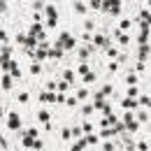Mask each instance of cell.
Segmentation results:
<instances>
[{"mask_svg":"<svg viewBox=\"0 0 151 151\" xmlns=\"http://www.w3.org/2000/svg\"><path fill=\"white\" fill-rule=\"evenodd\" d=\"M54 47H60V49H75V47H77V40L72 37L70 33H60Z\"/></svg>","mask_w":151,"mask_h":151,"instance_id":"cell-1","label":"cell"},{"mask_svg":"<svg viewBox=\"0 0 151 151\" xmlns=\"http://www.w3.org/2000/svg\"><path fill=\"white\" fill-rule=\"evenodd\" d=\"M44 14H47V28H56L58 26V12L54 5H47L44 7Z\"/></svg>","mask_w":151,"mask_h":151,"instance_id":"cell-2","label":"cell"},{"mask_svg":"<svg viewBox=\"0 0 151 151\" xmlns=\"http://www.w3.org/2000/svg\"><path fill=\"white\" fill-rule=\"evenodd\" d=\"M7 128L9 130H19L21 128V116L17 112H9V116H7Z\"/></svg>","mask_w":151,"mask_h":151,"instance_id":"cell-3","label":"cell"},{"mask_svg":"<svg viewBox=\"0 0 151 151\" xmlns=\"http://www.w3.org/2000/svg\"><path fill=\"white\" fill-rule=\"evenodd\" d=\"M49 58H51V60H60V58H63V49H60V47L49 49Z\"/></svg>","mask_w":151,"mask_h":151,"instance_id":"cell-4","label":"cell"},{"mask_svg":"<svg viewBox=\"0 0 151 151\" xmlns=\"http://www.w3.org/2000/svg\"><path fill=\"white\" fill-rule=\"evenodd\" d=\"M121 105H123V109H128V112H130V109H135V107H137V100H132V98H126Z\"/></svg>","mask_w":151,"mask_h":151,"instance_id":"cell-5","label":"cell"},{"mask_svg":"<svg viewBox=\"0 0 151 151\" xmlns=\"http://www.w3.org/2000/svg\"><path fill=\"white\" fill-rule=\"evenodd\" d=\"M37 119L42 121V123H49V119H51L49 109H40V112H37Z\"/></svg>","mask_w":151,"mask_h":151,"instance_id":"cell-6","label":"cell"},{"mask_svg":"<svg viewBox=\"0 0 151 151\" xmlns=\"http://www.w3.org/2000/svg\"><path fill=\"white\" fill-rule=\"evenodd\" d=\"M147 58H149V47H147V44H139V60L144 63Z\"/></svg>","mask_w":151,"mask_h":151,"instance_id":"cell-7","label":"cell"},{"mask_svg":"<svg viewBox=\"0 0 151 151\" xmlns=\"http://www.w3.org/2000/svg\"><path fill=\"white\" fill-rule=\"evenodd\" d=\"M12 79H14L12 75H2V88H5V91L12 88Z\"/></svg>","mask_w":151,"mask_h":151,"instance_id":"cell-8","label":"cell"},{"mask_svg":"<svg viewBox=\"0 0 151 151\" xmlns=\"http://www.w3.org/2000/svg\"><path fill=\"white\" fill-rule=\"evenodd\" d=\"M116 40H119V44H123V47L130 42V37H128L126 33H121V30H116Z\"/></svg>","mask_w":151,"mask_h":151,"instance_id":"cell-9","label":"cell"},{"mask_svg":"<svg viewBox=\"0 0 151 151\" xmlns=\"http://www.w3.org/2000/svg\"><path fill=\"white\" fill-rule=\"evenodd\" d=\"M95 44H98V47H109V40L105 37V35H95Z\"/></svg>","mask_w":151,"mask_h":151,"instance_id":"cell-10","label":"cell"},{"mask_svg":"<svg viewBox=\"0 0 151 151\" xmlns=\"http://www.w3.org/2000/svg\"><path fill=\"white\" fill-rule=\"evenodd\" d=\"M137 81H139V77L135 75V72H130V75L126 77V84H128V86H137Z\"/></svg>","mask_w":151,"mask_h":151,"instance_id":"cell-11","label":"cell"},{"mask_svg":"<svg viewBox=\"0 0 151 151\" xmlns=\"http://www.w3.org/2000/svg\"><path fill=\"white\" fill-rule=\"evenodd\" d=\"M0 56L9 58V56H12V47H9V44H2V47H0Z\"/></svg>","mask_w":151,"mask_h":151,"instance_id":"cell-12","label":"cell"},{"mask_svg":"<svg viewBox=\"0 0 151 151\" xmlns=\"http://www.w3.org/2000/svg\"><path fill=\"white\" fill-rule=\"evenodd\" d=\"M135 116H137V121H139V123H147V121H149V112H144V109H139Z\"/></svg>","mask_w":151,"mask_h":151,"instance_id":"cell-13","label":"cell"},{"mask_svg":"<svg viewBox=\"0 0 151 151\" xmlns=\"http://www.w3.org/2000/svg\"><path fill=\"white\" fill-rule=\"evenodd\" d=\"M126 95H128V98H132V100H137V95H139V88H137V86H130Z\"/></svg>","mask_w":151,"mask_h":151,"instance_id":"cell-14","label":"cell"},{"mask_svg":"<svg viewBox=\"0 0 151 151\" xmlns=\"http://www.w3.org/2000/svg\"><path fill=\"white\" fill-rule=\"evenodd\" d=\"M63 79H65L68 84H72V81H75V72H72V70H65V72H63Z\"/></svg>","mask_w":151,"mask_h":151,"instance_id":"cell-15","label":"cell"},{"mask_svg":"<svg viewBox=\"0 0 151 151\" xmlns=\"http://www.w3.org/2000/svg\"><path fill=\"white\" fill-rule=\"evenodd\" d=\"M40 72H42V68H40V63H37V60H33V65H30V75H35V77H37Z\"/></svg>","mask_w":151,"mask_h":151,"instance_id":"cell-16","label":"cell"},{"mask_svg":"<svg viewBox=\"0 0 151 151\" xmlns=\"http://www.w3.org/2000/svg\"><path fill=\"white\" fill-rule=\"evenodd\" d=\"M119 28H121V30H130V28H132V21L130 19H121V26H119Z\"/></svg>","mask_w":151,"mask_h":151,"instance_id":"cell-17","label":"cell"},{"mask_svg":"<svg viewBox=\"0 0 151 151\" xmlns=\"http://www.w3.org/2000/svg\"><path fill=\"white\" fill-rule=\"evenodd\" d=\"M23 135H26V137H30V139H35V137H37L40 132H37V128H28V130L23 132Z\"/></svg>","mask_w":151,"mask_h":151,"instance_id":"cell-18","label":"cell"},{"mask_svg":"<svg viewBox=\"0 0 151 151\" xmlns=\"http://www.w3.org/2000/svg\"><path fill=\"white\" fill-rule=\"evenodd\" d=\"M107 56H109V58H116V56H119V49L109 44V47H107Z\"/></svg>","mask_w":151,"mask_h":151,"instance_id":"cell-19","label":"cell"},{"mask_svg":"<svg viewBox=\"0 0 151 151\" xmlns=\"http://www.w3.org/2000/svg\"><path fill=\"white\" fill-rule=\"evenodd\" d=\"M112 135H116V132H114V128H102V132H100V137H107V139H109Z\"/></svg>","mask_w":151,"mask_h":151,"instance_id":"cell-20","label":"cell"},{"mask_svg":"<svg viewBox=\"0 0 151 151\" xmlns=\"http://www.w3.org/2000/svg\"><path fill=\"white\" fill-rule=\"evenodd\" d=\"M68 86H70V84H68L65 79H60V81H56V88H58V91H68Z\"/></svg>","mask_w":151,"mask_h":151,"instance_id":"cell-21","label":"cell"},{"mask_svg":"<svg viewBox=\"0 0 151 151\" xmlns=\"http://www.w3.org/2000/svg\"><path fill=\"white\" fill-rule=\"evenodd\" d=\"M86 9H88V7H86L84 2H75V12H79V14H84Z\"/></svg>","mask_w":151,"mask_h":151,"instance_id":"cell-22","label":"cell"},{"mask_svg":"<svg viewBox=\"0 0 151 151\" xmlns=\"http://www.w3.org/2000/svg\"><path fill=\"white\" fill-rule=\"evenodd\" d=\"M86 144H98V135L88 132V135H86Z\"/></svg>","mask_w":151,"mask_h":151,"instance_id":"cell-23","label":"cell"},{"mask_svg":"<svg viewBox=\"0 0 151 151\" xmlns=\"http://www.w3.org/2000/svg\"><path fill=\"white\" fill-rule=\"evenodd\" d=\"M88 7L91 9H100L102 7V0H88Z\"/></svg>","mask_w":151,"mask_h":151,"instance_id":"cell-24","label":"cell"},{"mask_svg":"<svg viewBox=\"0 0 151 151\" xmlns=\"http://www.w3.org/2000/svg\"><path fill=\"white\" fill-rule=\"evenodd\" d=\"M77 72H79V75H88V65H86V63H81V65H79V68H77Z\"/></svg>","mask_w":151,"mask_h":151,"instance_id":"cell-25","label":"cell"},{"mask_svg":"<svg viewBox=\"0 0 151 151\" xmlns=\"http://www.w3.org/2000/svg\"><path fill=\"white\" fill-rule=\"evenodd\" d=\"M88 98V91L86 88H79V93H77V100H86Z\"/></svg>","mask_w":151,"mask_h":151,"instance_id":"cell-26","label":"cell"},{"mask_svg":"<svg viewBox=\"0 0 151 151\" xmlns=\"http://www.w3.org/2000/svg\"><path fill=\"white\" fill-rule=\"evenodd\" d=\"M60 137H63V139H70V137H72V130H70V128H63V130H60Z\"/></svg>","mask_w":151,"mask_h":151,"instance_id":"cell-27","label":"cell"},{"mask_svg":"<svg viewBox=\"0 0 151 151\" xmlns=\"http://www.w3.org/2000/svg\"><path fill=\"white\" fill-rule=\"evenodd\" d=\"M139 102H142L144 107H151V98H149V95H142V98H139Z\"/></svg>","mask_w":151,"mask_h":151,"instance_id":"cell-28","label":"cell"},{"mask_svg":"<svg viewBox=\"0 0 151 151\" xmlns=\"http://www.w3.org/2000/svg\"><path fill=\"white\" fill-rule=\"evenodd\" d=\"M84 81H86V84H93L95 81V72H88V75L84 77Z\"/></svg>","mask_w":151,"mask_h":151,"instance_id":"cell-29","label":"cell"},{"mask_svg":"<svg viewBox=\"0 0 151 151\" xmlns=\"http://www.w3.org/2000/svg\"><path fill=\"white\" fill-rule=\"evenodd\" d=\"M17 100H19V102H28V93H26V91H21V93L17 95Z\"/></svg>","mask_w":151,"mask_h":151,"instance_id":"cell-30","label":"cell"},{"mask_svg":"<svg viewBox=\"0 0 151 151\" xmlns=\"http://www.w3.org/2000/svg\"><path fill=\"white\" fill-rule=\"evenodd\" d=\"M2 44H7V33H5V30H0V47H2Z\"/></svg>","mask_w":151,"mask_h":151,"instance_id":"cell-31","label":"cell"},{"mask_svg":"<svg viewBox=\"0 0 151 151\" xmlns=\"http://www.w3.org/2000/svg\"><path fill=\"white\" fill-rule=\"evenodd\" d=\"M12 77H14V79H21V70H19V65L12 70Z\"/></svg>","mask_w":151,"mask_h":151,"instance_id":"cell-32","label":"cell"},{"mask_svg":"<svg viewBox=\"0 0 151 151\" xmlns=\"http://www.w3.org/2000/svg\"><path fill=\"white\" fill-rule=\"evenodd\" d=\"M102 151H114V144L112 142H105V144H102Z\"/></svg>","mask_w":151,"mask_h":151,"instance_id":"cell-33","label":"cell"},{"mask_svg":"<svg viewBox=\"0 0 151 151\" xmlns=\"http://www.w3.org/2000/svg\"><path fill=\"white\" fill-rule=\"evenodd\" d=\"M65 102H68V105H70V107H75V105H77V98H72V95H70V98H68V100H65Z\"/></svg>","mask_w":151,"mask_h":151,"instance_id":"cell-34","label":"cell"},{"mask_svg":"<svg viewBox=\"0 0 151 151\" xmlns=\"http://www.w3.org/2000/svg\"><path fill=\"white\" fill-rule=\"evenodd\" d=\"M137 149H139V151H147V149H149V144H147V142H139V144H137Z\"/></svg>","mask_w":151,"mask_h":151,"instance_id":"cell-35","label":"cell"},{"mask_svg":"<svg viewBox=\"0 0 151 151\" xmlns=\"http://www.w3.org/2000/svg\"><path fill=\"white\" fill-rule=\"evenodd\" d=\"M42 7H44V5H42L40 0H35V2H33V9H35V12H37V9H42Z\"/></svg>","mask_w":151,"mask_h":151,"instance_id":"cell-36","label":"cell"},{"mask_svg":"<svg viewBox=\"0 0 151 151\" xmlns=\"http://www.w3.org/2000/svg\"><path fill=\"white\" fill-rule=\"evenodd\" d=\"M109 70H112V72H116V70H119V63H114V60H112V63H109Z\"/></svg>","mask_w":151,"mask_h":151,"instance_id":"cell-37","label":"cell"},{"mask_svg":"<svg viewBox=\"0 0 151 151\" xmlns=\"http://www.w3.org/2000/svg\"><path fill=\"white\" fill-rule=\"evenodd\" d=\"M2 116H5V114H2V105H0V121H2Z\"/></svg>","mask_w":151,"mask_h":151,"instance_id":"cell-38","label":"cell"},{"mask_svg":"<svg viewBox=\"0 0 151 151\" xmlns=\"http://www.w3.org/2000/svg\"><path fill=\"white\" fill-rule=\"evenodd\" d=\"M147 2H149V9H151V0H147Z\"/></svg>","mask_w":151,"mask_h":151,"instance_id":"cell-39","label":"cell"}]
</instances>
